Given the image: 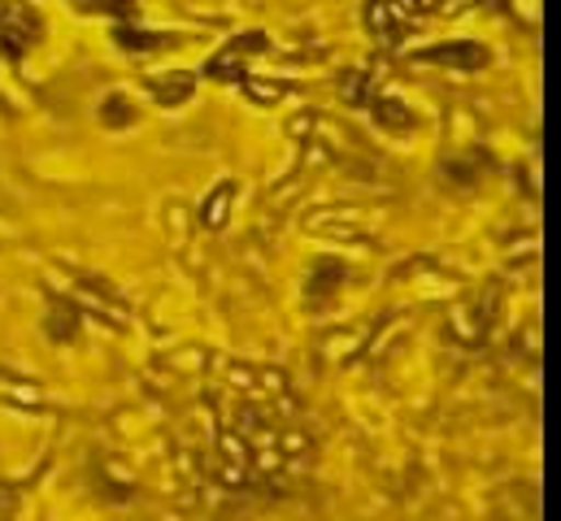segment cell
<instances>
[{
  "label": "cell",
  "mask_w": 561,
  "mask_h": 521,
  "mask_svg": "<svg viewBox=\"0 0 561 521\" xmlns=\"http://www.w3.org/2000/svg\"><path fill=\"white\" fill-rule=\"evenodd\" d=\"M35 31H39V18L35 13H26L18 0H0V44L9 53H22L35 39Z\"/></svg>",
  "instance_id": "cell-1"
}]
</instances>
